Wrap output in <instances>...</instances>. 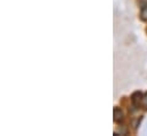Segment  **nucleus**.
Masks as SVG:
<instances>
[{
    "mask_svg": "<svg viewBox=\"0 0 147 136\" xmlns=\"http://www.w3.org/2000/svg\"><path fill=\"white\" fill-rule=\"evenodd\" d=\"M143 105H144L145 107H147V94L143 97Z\"/></svg>",
    "mask_w": 147,
    "mask_h": 136,
    "instance_id": "20e7f679",
    "label": "nucleus"
},
{
    "mask_svg": "<svg viewBox=\"0 0 147 136\" xmlns=\"http://www.w3.org/2000/svg\"><path fill=\"white\" fill-rule=\"evenodd\" d=\"M131 101H132V103H134L135 105H138L139 103L143 101V94H142L140 92L134 93L132 96H131Z\"/></svg>",
    "mask_w": 147,
    "mask_h": 136,
    "instance_id": "f03ea898",
    "label": "nucleus"
},
{
    "mask_svg": "<svg viewBox=\"0 0 147 136\" xmlns=\"http://www.w3.org/2000/svg\"><path fill=\"white\" fill-rule=\"evenodd\" d=\"M140 17L143 21H147V7H144L142 9V13H140Z\"/></svg>",
    "mask_w": 147,
    "mask_h": 136,
    "instance_id": "7ed1b4c3",
    "label": "nucleus"
},
{
    "mask_svg": "<svg viewBox=\"0 0 147 136\" xmlns=\"http://www.w3.org/2000/svg\"><path fill=\"white\" fill-rule=\"evenodd\" d=\"M113 114H114V118H113V119H114V121H115L116 124H121V122L123 121L124 114H123V112H122L121 109H119V107H114Z\"/></svg>",
    "mask_w": 147,
    "mask_h": 136,
    "instance_id": "f257e3e1",
    "label": "nucleus"
}]
</instances>
